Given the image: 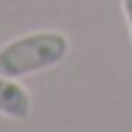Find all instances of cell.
I'll return each mask as SVG.
<instances>
[{
	"label": "cell",
	"mask_w": 132,
	"mask_h": 132,
	"mask_svg": "<svg viewBox=\"0 0 132 132\" xmlns=\"http://www.w3.org/2000/svg\"><path fill=\"white\" fill-rule=\"evenodd\" d=\"M121 14H124V19H127L129 38H132V0H121Z\"/></svg>",
	"instance_id": "3957f363"
},
{
	"label": "cell",
	"mask_w": 132,
	"mask_h": 132,
	"mask_svg": "<svg viewBox=\"0 0 132 132\" xmlns=\"http://www.w3.org/2000/svg\"><path fill=\"white\" fill-rule=\"evenodd\" d=\"M32 113V97L19 78L0 76V116L11 121H24Z\"/></svg>",
	"instance_id": "7a4b0ae2"
},
{
	"label": "cell",
	"mask_w": 132,
	"mask_h": 132,
	"mask_svg": "<svg viewBox=\"0 0 132 132\" xmlns=\"http://www.w3.org/2000/svg\"><path fill=\"white\" fill-rule=\"evenodd\" d=\"M70 54V40L59 30H35L0 46V76L27 78L57 68Z\"/></svg>",
	"instance_id": "6da1fadb"
}]
</instances>
